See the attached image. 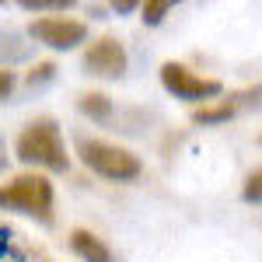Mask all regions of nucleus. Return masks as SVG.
I'll return each mask as SVG.
<instances>
[{
    "instance_id": "nucleus-1",
    "label": "nucleus",
    "mask_w": 262,
    "mask_h": 262,
    "mask_svg": "<svg viewBox=\"0 0 262 262\" xmlns=\"http://www.w3.org/2000/svg\"><path fill=\"white\" fill-rule=\"evenodd\" d=\"M14 154L28 168H46V171H67L70 168V154L63 143L60 122L53 116H39V119L28 122L14 140Z\"/></svg>"
},
{
    "instance_id": "nucleus-2",
    "label": "nucleus",
    "mask_w": 262,
    "mask_h": 262,
    "mask_svg": "<svg viewBox=\"0 0 262 262\" xmlns=\"http://www.w3.org/2000/svg\"><path fill=\"white\" fill-rule=\"evenodd\" d=\"M53 206H56V192L46 175H18L0 185V210H14L21 217H32L49 227Z\"/></svg>"
},
{
    "instance_id": "nucleus-3",
    "label": "nucleus",
    "mask_w": 262,
    "mask_h": 262,
    "mask_svg": "<svg viewBox=\"0 0 262 262\" xmlns=\"http://www.w3.org/2000/svg\"><path fill=\"white\" fill-rule=\"evenodd\" d=\"M77 154H81V161L95 175H101L108 182H137L143 171V161L133 150H126L119 143H108V140H88V137H81L77 140Z\"/></svg>"
},
{
    "instance_id": "nucleus-4",
    "label": "nucleus",
    "mask_w": 262,
    "mask_h": 262,
    "mask_svg": "<svg viewBox=\"0 0 262 262\" xmlns=\"http://www.w3.org/2000/svg\"><path fill=\"white\" fill-rule=\"evenodd\" d=\"M161 84L168 95H175L182 101H210L217 95H224V84L217 77H200L185 63H175V60H168L161 67Z\"/></svg>"
},
{
    "instance_id": "nucleus-5",
    "label": "nucleus",
    "mask_w": 262,
    "mask_h": 262,
    "mask_svg": "<svg viewBox=\"0 0 262 262\" xmlns=\"http://www.w3.org/2000/svg\"><path fill=\"white\" fill-rule=\"evenodd\" d=\"M28 39L56 53H70L88 42V25L77 18H35L28 25Z\"/></svg>"
},
{
    "instance_id": "nucleus-6",
    "label": "nucleus",
    "mask_w": 262,
    "mask_h": 262,
    "mask_svg": "<svg viewBox=\"0 0 262 262\" xmlns=\"http://www.w3.org/2000/svg\"><path fill=\"white\" fill-rule=\"evenodd\" d=\"M126 46H122L116 35H101L88 46V53H84V70L88 74H95V77H105V81H119L122 74H126Z\"/></svg>"
},
{
    "instance_id": "nucleus-7",
    "label": "nucleus",
    "mask_w": 262,
    "mask_h": 262,
    "mask_svg": "<svg viewBox=\"0 0 262 262\" xmlns=\"http://www.w3.org/2000/svg\"><path fill=\"white\" fill-rule=\"evenodd\" d=\"M67 242H70V252H74L81 262H116L112 248L101 242L95 231H88V227H74Z\"/></svg>"
},
{
    "instance_id": "nucleus-8",
    "label": "nucleus",
    "mask_w": 262,
    "mask_h": 262,
    "mask_svg": "<svg viewBox=\"0 0 262 262\" xmlns=\"http://www.w3.org/2000/svg\"><path fill=\"white\" fill-rule=\"evenodd\" d=\"M238 116V105L231 98L224 101H210V105H203V108H196L192 112V122H200V126H217V122H227Z\"/></svg>"
},
{
    "instance_id": "nucleus-9",
    "label": "nucleus",
    "mask_w": 262,
    "mask_h": 262,
    "mask_svg": "<svg viewBox=\"0 0 262 262\" xmlns=\"http://www.w3.org/2000/svg\"><path fill=\"white\" fill-rule=\"evenodd\" d=\"M77 112L95 122H105V119H112V98L101 95V91H88V95L77 98Z\"/></svg>"
},
{
    "instance_id": "nucleus-10",
    "label": "nucleus",
    "mask_w": 262,
    "mask_h": 262,
    "mask_svg": "<svg viewBox=\"0 0 262 262\" xmlns=\"http://www.w3.org/2000/svg\"><path fill=\"white\" fill-rule=\"evenodd\" d=\"M171 7H175L171 0H147V4H140V18H143V25L158 28V25L164 21V14H168Z\"/></svg>"
},
{
    "instance_id": "nucleus-11",
    "label": "nucleus",
    "mask_w": 262,
    "mask_h": 262,
    "mask_svg": "<svg viewBox=\"0 0 262 262\" xmlns=\"http://www.w3.org/2000/svg\"><path fill=\"white\" fill-rule=\"evenodd\" d=\"M21 39V32L18 28H0V60L4 63H18V60H28L25 53H18L11 42H18Z\"/></svg>"
},
{
    "instance_id": "nucleus-12",
    "label": "nucleus",
    "mask_w": 262,
    "mask_h": 262,
    "mask_svg": "<svg viewBox=\"0 0 262 262\" xmlns=\"http://www.w3.org/2000/svg\"><path fill=\"white\" fill-rule=\"evenodd\" d=\"M242 200L245 203H262V168H255V171L242 182Z\"/></svg>"
},
{
    "instance_id": "nucleus-13",
    "label": "nucleus",
    "mask_w": 262,
    "mask_h": 262,
    "mask_svg": "<svg viewBox=\"0 0 262 262\" xmlns=\"http://www.w3.org/2000/svg\"><path fill=\"white\" fill-rule=\"evenodd\" d=\"M53 77H56V63L42 60V63H35V67L28 70V88H39V84L53 81Z\"/></svg>"
},
{
    "instance_id": "nucleus-14",
    "label": "nucleus",
    "mask_w": 262,
    "mask_h": 262,
    "mask_svg": "<svg viewBox=\"0 0 262 262\" xmlns=\"http://www.w3.org/2000/svg\"><path fill=\"white\" fill-rule=\"evenodd\" d=\"M74 0H21V11H67Z\"/></svg>"
},
{
    "instance_id": "nucleus-15",
    "label": "nucleus",
    "mask_w": 262,
    "mask_h": 262,
    "mask_svg": "<svg viewBox=\"0 0 262 262\" xmlns=\"http://www.w3.org/2000/svg\"><path fill=\"white\" fill-rule=\"evenodd\" d=\"M7 255L11 259H21V252H14V231L0 224V262L7 259Z\"/></svg>"
},
{
    "instance_id": "nucleus-16",
    "label": "nucleus",
    "mask_w": 262,
    "mask_h": 262,
    "mask_svg": "<svg viewBox=\"0 0 262 262\" xmlns=\"http://www.w3.org/2000/svg\"><path fill=\"white\" fill-rule=\"evenodd\" d=\"M14 91V70H4L0 67V98H7Z\"/></svg>"
},
{
    "instance_id": "nucleus-17",
    "label": "nucleus",
    "mask_w": 262,
    "mask_h": 262,
    "mask_svg": "<svg viewBox=\"0 0 262 262\" xmlns=\"http://www.w3.org/2000/svg\"><path fill=\"white\" fill-rule=\"evenodd\" d=\"M137 7H140V4H133V0H116V4H112V11H116V14H129V11H137Z\"/></svg>"
},
{
    "instance_id": "nucleus-18",
    "label": "nucleus",
    "mask_w": 262,
    "mask_h": 262,
    "mask_svg": "<svg viewBox=\"0 0 262 262\" xmlns=\"http://www.w3.org/2000/svg\"><path fill=\"white\" fill-rule=\"evenodd\" d=\"M259 143H262V137H259Z\"/></svg>"
}]
</instances>
